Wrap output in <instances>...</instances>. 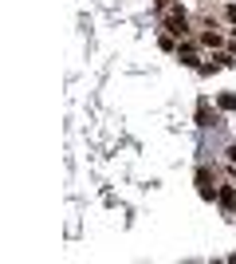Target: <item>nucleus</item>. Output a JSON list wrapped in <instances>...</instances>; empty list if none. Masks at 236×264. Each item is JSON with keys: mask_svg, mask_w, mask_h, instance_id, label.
I'll use <instances>...</instances> for the list:
<instances>
[{"mask_svg": "<svg viewBox=\"0 0 236 264\" xmlns=\"http://www.w3.org/2000/svg\"><path fill=\"white\" fill-rule=\"evenodd\" d=\"M165 32H169V36H189V20H185L181 8H177L173 16H165Z\"/></svg>", "mask_w": 236, "mask_h": 264, "instance_id": "obj_1", "label": "nucleus"}, {"mask_svg": "<svg viewBox=\"0 0 236 264\" xmlns=\"http://www.w3.org/2000/svg\"><path fill=\"white\" fill-rule=\"evenodd\" d=\"M197 185H201V197H212V193H216V185H212L209 170H201V174H197Z\"/></svg>", "mask_w": 236, "mask_h": 264, "instance_id": "obj_2", "label": "nucleus"}, {"mask_svg": "<svg viewBox=\"0 0 236 264\" xmlns=\"http://www.w3.org/2000/svg\"><path fill=\"white\" fill-rule=\"evenodd\" d=\"M216 197H220V205H224L228 213L236 209V189H232V185H224V189H216Z\"/></svg>", "mask_w": 236, "mask_h": 264, "instance_id": "obj_3", "label": "nucleus"}, {"mask_svg": "<svg viewBox=\"0 0 236 264\" xmlns=\"http://www.w3.org/2000/svg\"><path fill=\"white\" fill-rule=\"evenodd\" d=\"M201 40H205V44H209V48H220V36H216V32H205V36H201Z\"/></svg>", "mask_w": 236, "mask_h": 264, "instance_id": "obj_4", "label": "nucleus"}, {"mask_svg": "<svg viewBox=\"0 0 236 264\" xmlns=\"http://www.w3.org/2000/svg\"><path fill=\"white\" fill-rule=\"evenodd\" d=\"M224 16H228V20L236 24V4H228V8H224Z\"/></svg>", "mask_w": 236, "mask_h": 264, "instance_id": "obj_5", "label": "nucleus"}]
</instances>
